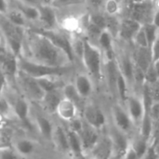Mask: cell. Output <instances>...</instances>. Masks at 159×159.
<instances>
[{
  "label": "cell",
  "mask_w": 159,
  "mask_h": 159,
  "mask_svg": "<svg viewBox=\"0 0 159 159\" xmlns=\"http://www.w3.org/2000/svg\"><path fill=\"white\" fill-rule=\"evenodd\" d=\"M28 48V56H24L35 62L58 68H65L70 63L67 54L55 46L45 35L35 29H30L24 39Z\"/></svg>",
  "instance_id": "1"
},
{
  "label": "cell",
  "mask_w": 159,
  "mask_h": 159,
  "mask_svg": "<svg viewBox=\"0 0 159 159\" xmlns=\"http://www.w3.org/2000/svg\"><path fill=\"white\" fill-rule=\"evenodd\" d=\"M87 73L98 82L104 78V56L102 49L88 38H84V50L81 57Z\"/></svg>",
  "instance_id": "2"
},
{
  "label": "cell",
  "mask_w": 159,
  "mask_h": 159,
  "mask_svg": "<svg viewBox=\"0 0 159 159\" xmlns=\"http://www.w3.org/2000/svg\"><path fill=\"white\" fill-rule=\"evenodd\" d=\"M18 64L19 70L23 72L24 74L34 77V78H40L48 75H60L61 76L64 72L65 68H58V67H50L47 66L38 62H35L23 55L18 58Z\"/></svg>",
  "instance_id": "3"
},
{
  "label": "cell",
  "mask_w": 159,
  "mask_h": 159,
  "mask_svg": "<svg viewBox=\"0 0 159 159\" xmlns=\"http://www.w3.org/2000/svg\"><path fill=\"white\" fill-rule=\"evenodd\" d=\"M17 82L23 92V94L31 101H34L37 102H41L45 96V91L38 84L37 80L23 72L19 70L17 75Z\"/></svg>",
  "instance_id": "4"
},
{
  "label": "cell",
  "mask_w": 159,
  "mask_h": 159,
  "mask_svg": "<svg viewBox=\"0 0 159 159\" xmlns=\"http://www.w3.org/2000/svg\"><path fill=\"white\" fill-rule=\"evenodd\" d=\"M124 106L135 127L139 129L145 115V104L142 93H130L125 102Z\"/></svg>",
  "instance_id": "5"
},
{
  "label": "cell",
  "mask_w": 159,
  "mask_h": 159,
  "mask_svg": "<svg viewBox=\"0 0 159 159\" xmlns=\"http://www.w3.org/2000/svg\"><path fill=\"white\" fill-rule=\"evenodd\" d=\"M37 32L45 35L48 39H49L55 46L62 49L68 56L71 62L74 61L75 59V52L73 48V43L69 40V38L62 33L57 31L56 29H35Z\"/></svg>",
  "instance_id": "6"
},
{
  "label": "cell",
  "mask_w": 159,
  "mask_h": 159,
  "mask_svg": "<svg viewBox=\"0 0 159 159\" xmlns=\"http://www.w3.org/2000/svg\"><path fill=\"white\" fill-rule=\"evenodd\" d=\"M111 113L113 118V126L127 135L132 133L136 127L132 122L126 107L122 103H116L113 105Z\"/></svg>",
  "instance_id": "7"
},
{
  "label": "cell",
  "mask_w": 159,
  "mask_h": 159,
  "mask_svg": "<svg viewBox=\"0 0 159 159\" xmlns=\"http://www.w3.org/2000/svg\"><path fill=\"white\" fill-rule=\"evenodd\" d=\"M83 119L98 130H102L107 124V117L101 107L94 103H87L82 116Z\"/></svg>",
  "instance_id": "8"
},
{
  "label": "cell",
  "mask_w": 159,
  "mask_h": 159,
  "mask_svg": "<svg viewBox=\"0 0 159 159\" xmlns=\"http://www.w3.org/2000/svg\"><path fill=\"white\" fill-rule=\"evenodd\" d=\"M91 159H112L114 157L113 143L109 135L101 136L97 143L87 155Z\"/></svg>",
  "instance_id": "9"
},
{
  "label": "cell",
  "mask_w": 159,
  "mask_h": 159,
  "mask_svg": "<svg viewBox=\"0 0 159 159\" xmlns=\"http://www.w3.org/2000/svg\"><path fill=\"white\" fill-rule=\"evenodd\" d=\"M108 135L113 143L114 157L121 159L130 145V139L129 138V135L120 131L115 126H113V129H111Z\"/></svg>",
  "instance_id": "10"
},
{
  "label": "cell",
  "mask_w": 159,
  "mask_h": 159,
  "mask_svg": "<svg viewBox=\"0 0 159 159\" xmlns=\"http://www.w3.org/2000/svg\"><path fill=\"white\" fill-rule=\"evenodd\" d=\"M155 12H153V0L143 3L133 4L131 6L130 18L138 20L142 24L152 22Z\"/></svg>",
  "instance_id": "11"
},
{
  "label": "cell",
  "mask_w": 159,
  "mask_h": 159,
  "mask_svg": "<svg viewBox=\"0 0 159 159\" xmlns=\"http://www.w3.org/2000/svg\"><path fill=\"white\" fill-rule=\"evenodd\" d=\"M78 134L80 136V139L83 144L84 152L87 156L90 152V150L94 147V145L97 143V142L99 141L101 137L100 130L96 129L95 128H93L92 126H90L84 120L83 127Z\"/></svg>",
  "instance_id": "12"
},
{
  "label": "cell",
  "mask_w": 159,
  "mask_h": 159,
  "mask_svg": "<svg viewBox=\"0 0 159 159\" xmlns=\"http://www.w3.org/2000/svg\"><path fill=\"white\" fill-rule=\"evenodd\" d=\"M80 114L81 113L77 106L66 98L61 100L56 111V115L59 116V118L66 123L76 118L77 116H80Z\"/></svg>",
  "instance_id": "13"
},
{
  "label": "cell",
  "mask_w": 159,
  "mask_h": 159,
  "mask_svg": "<svg viewBox=\"0 0 159 159\" xmlns=\"http://www.w3.org/2000/svg\"><path fill=\"white\" fill-rule=\"evenodd\" d=\"M143 25V24H142L141 22L130 17L128 19L121 20L118 36L125 41H132L134 36L136 35V34L139 32V30L142 28Z\"/></svg>",
  "instance_id": "14"
},
{
  "label": "cell",
  "mask_w": 159,
  "mask_h": 159,
  "mask_svg": "<svg viewBox=\"0 0 159 159\" xmlns=\"http://www.w3.org/2000/svg\"><path fill=\"white\" fill-rule=\"evenodd\" d=\"M74 85L82 98L85 100L89 98L94 89L92 78L89 74H77L74 80Z\"/></svg>",
  "instance_id": "15"
},
{
  "label": "cell",
  "mask_w": 159,
  "mask_h": 159,
  "mask_svg": "<svg viewBox=\"0 0 159 159\" xmlns=\"http://www.w3.org/2000/svg\"><path fill=\"white\" fill-rule=\"evenodd\" d=\"M64 98L62 89H55L51 91H48L45 93V96L43 100L41 101L40 104L49 114H56L57 108L61 102V100Z\"/></svg>",
  "instance_id": "16"
},
{
  "label": "cell",
  "mask_w": 159,
  "mask_h": 159,
  "mask_svg": "<svg viewBox=\"0 0 159 159\" xmlns=\"http://www.w3.org/2000/svg\"><path fill=\"white\" fill-rule=\"evenodd\" d=\"M40 18L39 21L43 24L45 29H56L58 25L57 15L55 9L51 5L38 4Z\"/></svg>",
  "instance_id": "17"
},
{
  "label": "cell",
  "mask_w": 159,
  "mask_h": 159,
  "mask_svg": "<svg viewBox=\"0 0 159 159\" xmlns=\"http://www.w3.org/2000/svg\"><path fill=\"white\" fill-rule=\"evenodd\" d=\"M97 45L102 49L105 60L116 58L114 50V35L108 30H103L102 32Z\"/></svg>",
  "instance_id": "18"
},
{
  "label": "cell",
  "mask_w": 159,
  "mask_h": 159,
  "mask_svg": "<svg viewBox=\"0 0 159 159\" xmlns=\"http://www.w3.org/2000/svg\"><path fill=\"white\" fill-rule=\"evenodd\" d=\"M11 105L13 110V116H15V117H17L20 121L27 123L30 116V105L26 98L17 97L14 99Z\"/></svg>",
  "instance_id": "19"
},
{
  "label": "cell",
  "mask_w": 159,
  "mask_h": 159,
  "mask_svg": "<svg viewBox=\"0 0 159 159\" xmlns=\"http://www.w3.org/2000/svg\"><path fill=\"white\" fill-rule=\"evenodd\" d=\"M116 61L120 73L127 79L129 87H132L134 85V68H135V63L133 59L127 55H123L119 58V60Z\"/></svg>",
  "instance_id": "20"
},
{
  "label": "cell",
  "mask_w": 159,
  "mask_h": 159,
  "mask_svg": "<svg viewBox=\"0 0 159 159\" xmlns=\"http://www.w3.org/2000/svg\"><path fill=\"white\" fill-rule=\"evenodd\" d=\"M15 2V7L18 8L23 16L27 19L28 21H36L39 20L40 12L38 5L29 3L25 0H18Z\"/></svg>",
  "instance_id": "21"
},
{
  "label": "cell",
  "mask_w": 159,
  "mask_h": 159,
  "mask_svg": "<svg viewBox=\"0 0 159 159\" xmlns=\"http://www.w3.org/2000/svg\"><path fill=\"white\" fill-rule=\"evenodd\" d=\"M66 129H67V135H68L70 155H72L76 159L84 158L86 157V154L84 152L83 144H82L79 134L77 132L68 129L67 128H66Z\"/></svg>",
  "instance_id": "22"
},
{
  "label": "cell",
  "mask_w": 159,
  "mask_h": 159,
  "mask_svg": "<svg viewBox=\"0 0 159 159\" xmlns=\"http://www.w3.org/2000/svg\"><path fill=\"white\" fill-rule=\"evenodd\" d=\"M52 143H54L55 147L62 152V153H69V143H68V135L66 128L62 126H56L54 129V132L51 139Z\"/></svg>",
  "instance_id": "23"
},
{
  "label": "cell",
  "mask_w": 159,
  "mask_h": 159,
  "mask_svg": "<svg viewBox=\"0 0 159 159\" xmlns=\"http://www.w3.org/2000/svg\"><path fill=\"white\" fill-rule=\"evenodd\" d=\"M133 61L137 66L143 69L145 73L150 65L153 63L152 60V52L148 48H137L133 54Z\"/></svg>",
  "instance_id": "24"
},
{
  "label": "cell",
  "mask_w": 159,
  "mask_h": 159,
  "mask_svg": "<svg viewBox=\"0 0 159 159\" xmlns=\"http://www.w3.org/2000/svg\"><path fill=\"white\" fill-rule=\"evenodd\" d=\"M62 92H63V96L64 98L70 100L71 102H73L77 108L79 109L80 113L82 114L85 106H86V102H85V99L82 98L80 96V94L78 93V91L76 90L74 83H69L63 86L62 88Z\"/></svg>",
  "instance_id": "25"
},
{
  "label": "cell",
  "mask_w": 159,
  "mask_h": 159,
  "mask_svg": "<svg viewBox=\"0 0 159 159\" xmlns=\"http://www.w3.org/2000/svg\"><path fill=\"white\" fill-rule=\"evenodd\" d=\"M36 144L30 139L20 138L15 140L13 143V148L18 153L20 157H27L32 156L35 151Z\"/></svg>",
  "instance_id": "26"
},
{
  "label": "cell",
  "mask_w": 159,
  "mask_h": 159,
  "mask_svg": "<svg viewBox=\"0 0 159 159\" xmlns=\"http://www.w3.org/2000/svg\"><path fill=\"white\" fill-rule=\"evenodd\" d=\"M34 124H35L36 129L39 131V133L47 140L51 141L52 135L54 132V129H55V127L53 126L51 121L48 117L38 115V116H36V117L34 119Z\"/></svg>",
  "instance_id": "27"
},
{
  "label": "cell",
  "mask_w": 159,
  "mask_h": 159,
  "mask_svg": "<svg viewBox=\"0 0 159 159\" xmlns=\"http://www.w3.org/2000/svg\"><path fill=\"white\" fill-rule=\"evenodd\" d=\"M35 79L37 80L38 84L40 85V87L43 89L45 92L60 89H62L64 86L60 75H48L40 78H35Z\"/></svg>",
  "instance_id": "28"
},
{
  "label": "cell",
  "mask_w": 159,
  "mask_h": 159,
  "mask_svg": "<svg viewBox=\"0 0 159 159\" xmlns=\"http://www.w3.org/2000/svg\"><path fill=\"white\" fill-rule=\"evenodd\" d=\"M150 145L151 142L147 138L143 136L140 132H138V134L134 136V138L130 139V146L136 152L140 159H142V157L146 154Z\"/></svg>",
  "instance_id": "29"
},
{
  "label": "cell",
  "mask_w": 159,
  "mask_h": 159,
  "mask_svg": "<svg viewBox=\"0 0 159 159\" xmlns=\"http://www.w3.org/2000/svg\"><path fill=\"white\" fill-rule=\"evenodd\" d=\"M129 88L130 87H129L127 79L124 77V75L119 71L117 80H116V94H117V96H118V98H119V100L123 105H124L125 102L127 101L129 95L130 94L129 92Z\"/></svg>",
  "instance_id": "30"
},
{
  "label": "cell",
  "mask_w": 159,
  "mask_h": 159,
  "mask_svg": "<svg viewBox=\"0 0 159 159\" xmlns=\"http://www.w3.org/2000/svg\"><path fill=\"white\" fill-rule=\"evenodd\" d=\"M9 22H11L12 24L19 26V27H22L24 28L27 25V19L23 16V14L18 9V8H9L8 11L3 15Z\"/></svg>",
  "instance_id": "31"
},
{
  "label": "cell",
  "mask_w": 159,
  "mask_h": 159,
  "mask_svg": "<svg viewBox=\"0 0 159 159\" xmlns=\"http://www.w3.org/2000/svg\"><path fill=\"white\" fill-rule=\"evenodd\" d=\"M15 142V135L13 129L8 126H2L0 132V143L1 148L13 147Z\"/></svg>",
  "instance_id": "32"
},
{
  "label": "cell",
  "mask_w": 159,
  "mask_h": 159,
  "mask_svg": "<svg viewBox=\"0 0 159 159\" xmlns=\"http://www.w3.org/2000/svg\"><path fill=\"white\" fill-rule=\"evenodd\" d=\"M120 24H121V20H118L116 16L106 15V29L105 30H108L114 35V37L118 35L119 30H120Z\"/></svg>",
  "instance_id": "33"
},
{
  "label": "cell",
  "mask_w": 159,
  "mask_h": 159,
  "mask_svg": "<svg viewBox=\"0 0 159 159\" xmlns=\"http://www.w3.org/2000/svg\"><path fill=\"white\" fill-rule=\"evenodd\" d=\"M143 28H144V31H145V34H146V37H147V40H148V45H149V48L151 49L157 36V34L159 32V29L153 23V22H148V23H145L143 24Z\"/></svg>",
  "instance_id": "34"
},
{
  "label": "cell",
  "mask_w": 159,
  "mask_h": 159,
  "mask_svg": "<svg viewBox=\"0 0 159 159\" xmlns=\"http://www.w3.org/2000/svg\"><path fill=\"white\" fill-rule=\"evenodd\" d=\"M103 8L105 10L106 15L110 16H117L120 12L121 6L118 0H105Z\"/></svg>",
  "instance_id": "35"
},
{
  "label": "cell",
  "mask_w": 159,
  "mask_h": 159,
  "mask_svg": "<svg viewBox=\"0 0 159 159\" xmlns=\"http://www.w3.org/2000/svg\"><path fill=\"white\" fill-rule=\"evenodd\" d=\"M132 42L134 43L135 47H137V48H149L148 40H147V37H146V34H145L143 25L139 30V32L136 34V35L134 36Z\"/></svg>",
  "instance_id": "36"
},
{
  "label": "cell",
  "mask_w": 159,
  "mask_h": 159,
  "mask_svg": "<svg viewBox=\"0 0 159 159\" xmlns=\"http://www.w3.org/2000/svg\"><path fill=\"white\" fill-rule=\"evenodd\" d=\"M88 19L90 23L98 26L99 28H101L102 30L106 29V15L94 13V14H90Z\"/></svg>",
  "instance_id": "37"
},
{
  "label": "cell",
  "mask_w": 159,
  "mask_h": 159,
  "mask_svg": "<svg viewBox=\"0 0 159 159\" xmlns=\"http://www.w3.org/2000/svg\"><path fill=\"white\" fill-rule=\"evenodd\" d=\"M1 115L2 117H8L10 115H13V110H12V105L8 102V100L2 95L1 97Z\"/></svg>",
  "instance_id": "38"
},
{
  "label": "cell",
  "mask_w": 159,
  "mask_h": 159,
  "mask_svg": "<svg viewBox=\"0 0 159 159\" xmlns=\"http://www.w3.org/2000/svg\"><path fill=\"white\" fill-rule=\"evenodd\" d=\"M158 76H157V74L155 70V67L153 65V63L150 65V67L147 69L146 73H145V83L149 84V85H152V84H155L157 82H158Z\"/></svg>",
  "instance_id": "39"
},
{
  "label": "cell",
  "mask_w": 159,
  "mask_h": 159,
  "mask_svg": "<svg viewBox=\"0 0 159 159\" xmlns=\"http://www.w3.org/2000/svg\"><path fill=\"white\" fill-rule=\"evenodd\" d=\"M19 157L13 147H5L0 150V159H19Z\"/></svg>",
  "instance_id": "40"
},
{
  "label": "cell",
  "mask_w": 159,
  "mask_h": 159,
  "mask_svg": "<svg viewBox=\"0 0 159 159\" xmlns=\"http://www.w3.org/2000/svg\"><path fill=\"white\" fill-rule=\"evenodd\" d=\"M145 109L148 110L149 116H151L153 121L159 120V102H153L151 105Z\"/></svg>",
  "instance_id": "41"
},
{
  "label": "cell",
  "mask_w": 159,
  "mask_h": 159,
  "mask_svg": "<svg viewBox=\"0 0 159 159\" xmlns=\"http://www.w3.org/2000/svg\"><path fill=\"white\" fill-rule=\"evenodd\" d=\"M149 90H150V95H151L152 101L159 102V81L155 84L149 85Z\"/></svg>",
  "instance_id": "42"
},
{
  "label": "cell",
  "mask_w": 159,
  "mask_h": 159,
  "mask_svg": "<svg viewBox=\"0 0 159 159\" xmlns=\"http://www.w3.org/2000/svg\"><path fill=\"white\" fill-rule=\"evenodd\" d=\"M151 52H152V60L153 62L157 61L159 60V32L157 34V36L151 48Z\"/></svg>",
  "instance_id": "43"
},
{
  "label": "cell",
  "mask_w": 159,
  "mask_h": 159,
  "mask_svg": "<svg viewBox=\"0 0 159 159\" xmlns=\"http://www.w3.org/2000/svg\"><path fill=\"white\" fill-rule=\"evenodd\" d=\"M80 1L81 0H54L52 2V5L56 7H66V6L78 4Z\"/></svg>",
  "instance_id": "44"
},
{
  "label": "cell",
  "mask_w": 159,
  "mask_h": 159,
  "mask_svg": "<svg viewBox=\"0 0 159 159\" xmlns=\"http://www.w3.org/2000/svg\"><path fill=\"white\" fill-rule=\"evenodd\" d=\"M121 159H140L138 155L136 154V152L132 149V147L129 145V149L127 150V152L124 154V156L121 157Z\"/></svg>",
  "instance_id": "45"
},
{
  "label": "cell",
  "mask_w": 159,
  "mask_h": 159,
  "mask_svg": "<svg viewBox=\"0 0 159 159\" xmlns=\"http://www.w3.org/2000/svg\"><path fill=\"white\" fill-rule=\"evenodd\" d=\"M86 2L88 3L89 7L97 9V8H100L101 7H103L105 0H86Z\"/></svg>",
  "instance_id": "46"
},
{
  "label": "cell",
  "mask_w": 159,
  "mask_h": 159,
  "mask_svg": "<svg viewBox=\"0 0 159 159\" xmlns=\"http://www.w3.org/2000/svg\"><path fill=\"white\" fill-rule=\"evenodd\" d=\"M142 159H159V157L155 153L154 149H153L152 146L150 145L148 151H147L146 154L142 157Z\"/></svg>",
  "instance_id": "47"
},
{
  "label": "cell",
  "mask_w": 159,
  "mask_h": 159,
  "mask_svg": "<svg viewBox=\"0 0 159 159\" xmlns=\"http://www.w3.org/2000/svg\"><path fill=\"white\" fill-rule=\"evenodd\" d=\"M9 9L8 1L7 0H1V6H0V11L2 15H5Z\"/></svg>",
  "instance_id": "48"
},
{
  "label": "cell",
  "mask_w": 159,
  "mask_h": 159,
  "mask_svg": "<svg viewBox=\"0 0 159 159\" xmlns=\"http://www.w3.org/2000/svg\"><path fill=\"white\" fill-rule=\"evenodd\" d=\"M151 146L154 149L155 153L159 157V138H155L151 142Z\"/></svg>",
  "instance_id": "49"
},
{
  "label": "cell",
  "mask_w": 159,
  "mask_h": 159,
  "mask_svg": "<svg viewBox=\"0 0 159 159\" xmlns=\"http://www.w3.org/2000/svg\"><path fill=\"white\" fill-rule=\"evenodd\" d=\"M152 22H153V23H154V24L159 29V7L158 8L156 9V11H155V14H154Z\"/></svg>",
  "instance_id": "50"
},
{
  "label": "cell",
  "mask_w": 159,
  "mask_h": 159,
  "mask_svg": "<svg viewBox=\"0 0 159 159\" xmlns=\"http://www.w3.org/2000/svg\"><path fill=\"white\" fill-rule=\"evenodd\" d=\"M153 65H154V67H155V70H156V72H157V76H158L159 79V60L158 61H154V62H153Z\"/></svg>",
  "instance_id": "51"
},
{
  "label": "cell",
  "mask_w": 159,
  "mask_h": 159,
  "mask_svg": "<svg viewBox=\"0 0 159 159\" xmlns=\"http://www.w3.org/2000/svg\"><path fill=\"white\" fill-rule=\"evenodd\" d=\"M40 4H45V5H50L53 1L52 0H39Z\"/></svg>",
  "instance_id": "52"
},
{
  "label": "cell",
  "mask_w": 159,
  "mask_h": 159,
  "mask_svg": "<svg viewBox=\"0 0 159 159\" xmlns=\"http://www.w3.org/2000/svg\"><path fill=\"white\" fill-rule=\"evenodd\" d=\"M133 4H139V3H143V2H146L148 0H131Z\"/></svg>",
  "instance_id": "53"
},
{
  "label": "cell",
  "mask_w": 159,
  "mask_h": 159,
  "mask_svg": "<svg viewBox=\"0 0 159 159\" xmlns=\"http://www.w3.org/2000/svg\"><path fill=\"white\" fill-rule=\"evenodd\" d=\"M61 159H76L75 157H73L72 155H70V156H66V157H62Z\"/></svg>",
  "instance_id": "54"
},
{
  "label": "cell",
  "mask_w": 159,
  "mask_h": 159,
  "mask_svg": "<svg viewBox=\"0 0 159 159\" xmlns=\"http://www.w3.org/2000/svg\"><path fill=\"white\" fill-rule=\"evenodd\" d=\"M25 1H27V2H29V3H32V4H36L37 2H39V0H25Z\"/></svg>",
  "instance_id": "55"
},
{
  "label": "cell",
  "mask_w": 159,
  "mask_h": 159,
  "mask_svg": "<svg viewBox=\"0 0 159 159\" xmlns=\"http://www.w3.org/2000/svg\"><path fill=\"white\" fill-rule=\"evenodd\" d=\"M153 1H159V0H153Z\"/></svg>",
  "instance_id": "56"
},
{
  "label": "cell",
  "mask_w": 159,
  "mask_h": 159,
  "mask_svg": "<svg viewBox=\"0 0 159 159\" xmlns=\"http://www.w3.org/2000/svg\"><path fill=\"white\" fill-rule=\"evenodd\" d=\"M14 1H18V0H14Z\"/></svg>",
  "instance_id": "57"
}]
</instances>
